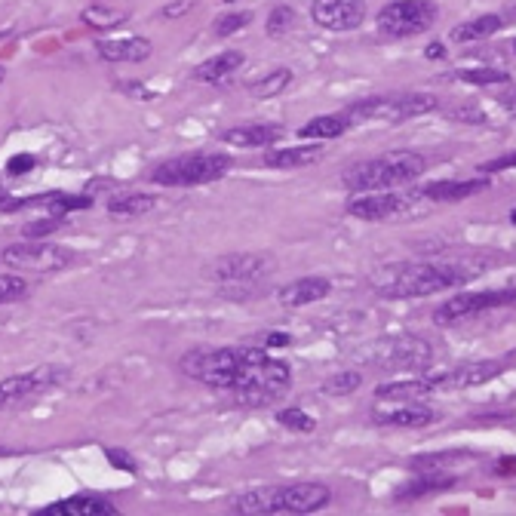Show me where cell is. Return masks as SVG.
<instances>
[{
    "mask_svg": "<svg viewBox=\"0 0 516 516\" xmlns=\"http://www.w3.org/2000/svg\"><path fill=\"white\" fill-rule=\"evenodd\" d=\"M452 117H458V120H473V123H483L480 108H461V114H452Z\"/></svg>",
    "mask_w": 516,
    "mask_h": 516,
    "instance_id": "45",
    "label": "cell"
},
{
    "mask_svg": "<svg viewBox=\"0 0 516 516\" xmlns=\"http://www.w3.org/2000/svg\"><path fill=\"white\" fill-rule=\"evenodd\" d=\"M360 360L384 372H421L434 363V348L418 335H391L375 341Z\"/></svg>",
    "mask_w": 516,
    "mask_h": 516,
    "instance_id": "7",
    "label": "cell"
},
{
    "mask_svg": "<svg viewBox=\"0 0 516 516\" xmlns=\"http://www.w3.org/2000/svg\"><path fill=\"white\" fill-rule=\"evenodd\" d=\"M0 262L13 271L53 274V271L71 268L77 262V252L62 243H50V240H25V243H13L0 252Z\"/></svg>",
    "mask_w": 516,
    "mask_h": 516,
    "instance_id": "9",
    "label": "cell"
},
{
    "mask_svg": "<svg viewBox=\"0 0 516 516\" xmlns=\"http://www.w3.org/2000/svg\"><path fill=\"white\" fill-rule=\"evenodd\" d=\"M504 169H516V154H504V157H495V160L480 166V172H486V176H492V172H504Z\"/></svg>",
    "mask_w": 516,
    "mask_h": 516,
    "instance_id": "38",
    "label": "cell"
},
{
    "mask_svg": "<svg viewBox=\"0 0 516 516\" xmlns=\"http://www.w3.org/2000/svg\"><path fill=\"white\" fill-rule=\"evenodd\" d=\"M292 22H295V10L292 7H277V10H271V16H268V37H283L289 28H292Z\"/></svg>",
    "mask_w": 516,
    "mask_h": 516,
    "instance_id": "36",
    "label": "cell"
},
{
    "mask_svg": "<svg viewBox=\"0 0 516 516\" xmlns=\"http://www.w3.org/2000/svg\"><path fill=\"white\" fill-rule=\"evenodd\" d=\"M231 157L225 154H179L151 169V182L163 188H197L219 182L231 172Z\"/></svg>",
    "mask_w": 516,
    "mask_h": 516,
    "instance_id": "6",
    "label": "cell"
},
{
    "mask_svg": "<svg viewBox=\"0 0 516 516\" xmlns=\"http://www.w3.org/2000/svg\"><path fill=\"white\" fill-rule=\"evenodd\" d=\"M71 378V369L68 366H37V369H28V372H19V375H10L0 381V412H10V409H22L40 397H47L53 391Z\"/></svg>",
    "mask_w": 516,
    "mask_h": 516,
    "instance_id": "8",
    "label": "cell"
},
{
    "mask_svg": "<svg viewBox=\"0 0 516 516\" xmlns=\"http://www.w3.org/2000/svg\"><path fill=\"white\" fill-rule=\"evenodd\" d=\"M179 369L206 384L209 391L231 397L237 406L265 409L274 406L292 381V369L271 357L265 348H203L188 351Z\"/></svg>",
    "mask_w": 516,
    "mask_h": 516,
    "instance_id": "1",
    "label": "cell"
},
{
    "mask_svg": "<svg viewBox=\"0 0 516 516\" xmlns=\"http://www.w3.org/2000/svg\"><path fill=\"white\" fill-rule=\"evenodd\" d=\"M455 486V477H449L446 470H430V473H421L415 480H406V486H400L394 492L397 501H415V498H424V495H434V492H443V489H452Z\"/></svg>",
    "mask_w": 516,
    "mask_h": 516,
    "instance_id": "24",
    "label": "cell"
},
{
    "mask_svg": "<svg viewBox=\"0 0 516 516\" xmlns=\"http://www.w3.org/2000/svg\"><path fill=\"white\" fill-rule=\"evenodd\" d=\"M246 56L240 50H225V53H215L209 56L206 62H200L194 68V77L203 80V83H225L228 77H234L240 68H243Z\"/></svg>",
    "mask_w": 516,
    "mask_h": 516,
    "instance_id": "22",
    "label": "cell"
},
{
    "mask_svg": "<svg viewBox=\"0 0 516 516\" xmlns=\"http://www.w3.org/2000/svg\"><path fill=\"white\" fill-rule=\"evenodd\" d=\"M4 74H7V71H4V68H0V80H4Z\"/></svg>",
    "mask_w": 516,
    "mask_h": 516,
    "instance_id": "48",
    "label": "cell"
},
{
    "mask_svg": "<svg viewBox=\"0 0 516 516\" xmlns=\"http://www.w3.org/2000/svg\"><path fill=\"white\" fill-rule=\"evenodd\" d=\"M464 458H473V452H430V455H418L409 461L412 470H421V473H430V470H446Z\"/></svg>",
    "mask_w": 516,
    "mask_h": 516,
    "instance_id": "31",
    "label": "cell"
},
{
    "mask_svg": "<svg viewBox=\"0 0 516 516\" xmlns=\"http://www.w3.org/2000/svg\"><path fill=\"white\" fill-rule=\"evenodd\" d=\"M329 292H332V283L326 277H301V280L286 283L277 292V301L283 308H305V305H314V301H323Z\"/></svg>",
    "mask_w": 516,
    "mask_h": 516,
    "instance_id": "20",
    "label": "cell"
},
{
    "mask_svg": "<svg viewBox=\"0 0 516 516\" xmlns=\"http://www.w3.org/2000/svg\"><path fill=\"white\" fill-rule=\"evenodd\" d=\"M351 129L348 117L344 114H320V117H311L305 126L298 129L301 139H311V142H326V139H338Z\"/></svg>",
    "mask_w": 516,
    "mask_h": 516,
    "instance_id": "26",
    "label": "cell"
},
{
    "mask_svg": "<svg viewBox=\"0 0 516 516\" xmlns=\"http://www.w3.org/2000/svg\"><path fill=\"white\" fill-rule=\"evenodd\" d=\"M289 83H292V71H289V68H277V71H271L268 77L255 80V83L249 86V93H252L255 99H271V96H280Z\"/></svg>",
    "mask_w": 516,
    "mask_h": 516,
    "instance_id": "30",
    "label": "cell"
},
{
    "mask_svg": "<svg viewBox=\"0 0 516 516\" xmlns=\"http://www.w3.org/2000/svg\"><path fill=\"white\" fill-rule=\"evenodd\" d=\"M427 157L418 151H387L378 157H369L363 163H354L341 172V185L348 191L366 194V191H391L403 188L427 172Z\"/></svg>",
    "mask_w": 516,
    "mask_h": 516,
    "instance_id": "4",
    "label": "cell"
},
{
    "mask_svg": "<svg viewBox=\"0 0 516 516\" xmlns=\"http://www.w3.org/2000/svg\"><path fill=\"white\" fill-rule=\"evenodd\" d=\"M424 56H427L430 62H437V59H446V43H427Z\"/></svg>",
    "mask_w": 516,
    "mask_h": 516,
    "instance_id": "44",
    "label": "cell"
},
{
    "mask_svg": "<svg viewBox=\"0 0 516 516\" xmlns=\"http://www.w3.org/2000/svg\"><path fill=\"white\" fill-rule=\"evenodd\" d=\"M437 22L434 0H391L375 16V25L384 37H415L427 34Z\"/></svg>",
    "mask_w": 516,
    "mask_h": 516,
    "instance_id": "10",
    "label": "cell"
},
{
    "mask_svg": "<svg viewBox=\"0 0 516 516\" xmlns=\"http://www.w3.org/2000/svg\"><path fill=\"white\" fill-rule=\"evenodd\" d=\"M458 80L470 83V86H498V83H510V74L507 71H498V68H464V71H455Z\"/></svg>",
    "mask_w": 516,
    "mask_h": 516,
    "instance_id": "32",
    "label": "cell"
},
{
    "mask_svg": "<svg viewBox=\"0 0 516 516\" xmlns=\"http://www.w3.org/2000/svg\"><path fill=\"white\" fill-rule=\"evenodd\" d=\"M56 219L50 215V219H43V222H34V225H25V234H28V240H37V237H43V234H50V231H56Z\"/></svg>",
    "mask_w": 516,
    "mask_h": 516,
    "instance_id": "39",
    "label": "cell"
},
{
    "mask_svg": "<svg viewBox=\"0 0 516 516\" xmlns=\"http://www.w3.org/2000/svg\"><path fill=\"white\" fill-rule=\"evenodd\" d=\"M513 50H516V43H513Z\"/></svg>",
    "mask_w": 516,
    "mask_h": 516,
    "instance_id": "49",
    "label": "cell"
},
{
    "mask_svg": "<svg viewBox=\"0 0 516 516\" xmlns=\"http://www.w3.org/2000/svg\"><path fill=\"white\" fill-rule=\"evenodd\" d=\"M96 53L111 62V65H139L145 62L154 47H151V40L148 37H111V40H96Z\"/></svg>",
    "mask_w": 516,
    "mask_h": 516,
    "instance_id": "16",
    "label": "cell"
},
{
    "mask_svg": "<svg viewBox=\"0 0 516 516\" xmlns=\"http://www.w3.org/2000/svg\"><path fill=\"white\" fill-rule=\"evenodd\" d=\"M246 25H252V13H222L212 22V34L215 37H231L237 31H243Z\"/></svg>",
    "mask_w": 516,
    "mask_h": 516,
    "instance_id": "34",
    "label": "cell"
},
{
    "mask_svg": "<svg viewBox=\"0 0 516 516\" xmlns=\"http://www.w3.org/2000/svg\"><path fill=\"white\" fill-rule=\"evenodd\" d=\"M504 25H507L504 16H498V13H483V16H473V19H467V22H458V25L452 28L449 37H452L455 43H473V40H486V37L498 34Z\"/></svg>",
    "mask_w": 516,
    "mask_h": 516,
    "instance_id": "25",
    "label": "cell"
},
{
    "mask_svg": "<svg viewBox=\"0 0 516 516\" xmlns=\"http://www.w3.org/2000/svg\"><path fill=\"white\" fill-rule=\"evenodd\" d=\"M504 369H507V363H501V360H473V363H464V366L434 375V381H437L440 394L443 391H467V387H483V384L495 381Z\"/></svg>",
    "mask_w": 516,
    "mask_h": 516,
    "instance_id": "15",
    "label": "cell"
},
{
    "mask_svg": "<svg viewBox=\"0 0 516 516\" xmlns=\"http://www.w3.org/2000/svg\"><path fill=\"white\" fill-rule=\"evenodd\" d=\"M154 206H157V200L151 194L129 191V194H117L108 200V215L111 219H139V215H148Z\"/></svg>",
    "mask_w": 516,
    "mask_h": 516,
    "instance_id": "28",
    "label": "cell"
},
{
    "mask_svg": "<svg viewBox=\"0 0 516 516\" xmlns=\"http://www.w3.org/2000/svg\"><path fill=\"white\" fill-rule=\"evenodd\" d=\"M510 222H513V225H516V209H513V215H510Z\"/></svg>",
    "mask_w": 516,
    "mask_h": 516,
    "instance_id": "47",
    "label": "cell"
},
{
    "mask_svg": "<svg viewBox=\"0 0 516 516\" xmlns=\"http://www.w3.org/2000/svg\"><path fill=\"white\" fill-rule=\"evenodd\" d=\"M108 461H111L117 470H129V473H136V461L129 458L126 452H117V449H111V452H108Z\"/></svg>",
    "mask_w": 516,
    "mask_h": 516,
    "instance_id": "41",
    "label": "cell"
},
{
    "mask_svg": "<svg viewBox=\"0 0 516 516\" xmlns=\"http://www.w3.org/2000/svg\"><path fill=\"white\" fill-rule=\"evenodd\" d=\"M498 308H516V286L510 289H480V292H461L452 295L446 305H440L434 311V323L437 326H455L461 320L480 317Z\"/></svg>",
    "mask_w": 516,
    "mask_h": 516,
    "instance_id": "11",
    "label": "cell"
},
{
    "mask_svg": "<svg viewBox=\"0 0 516 516\" xmlns=\"http://www.w3.org/2000/svg\"><path fill=\"white\" fill-rule=\"evenodd\" d=\"M437 108H440V99L434 93H400V96H372V99L354 102L341 114L348 117L351 126H363V123H406Z\"/></svg>",
    "mask_w": 516,
    "mask_h": 516,
    "instance_id": "5",
    "label": "cell"
},
{
    "mask_svg": "<svg viewBox=\"0 0 516 516\" xmlns=\"http://www.w3.org/2000/svg\"><path fill=\"white\" fill-rule=\"evenodd\" d=\"M498 102H501V108H504L510 117H516V86H510V90L498 93Z\"/></svg>",
    "mask_w": 516,
    "mask_h": 516,
    "instance_id": "42",
    "label": "cell"
},
{
    "mask_svg": "<svg viewBox=\"0 0 516 516\" xmlns=\"http://www.w3.org/2000/svg\"><path fill=\"white\" fill-rule=\"evenodd\" d=\"M292 338L289 335H283V332H268L265 335V348H286Z\"/></svg>",
    "mask_w": 516,
    "mask_h": 516,
    "instance_id": "43",
    "label": "cell"
},
{
    "mask_svg": "<svg viewBox=\"0 0 516 516\" xmlns=\"http://www.w3.org/2000/svg\"><path fill=\"white\" fill-rule=\"evenodd\" d=\"M268 274H274V262L265 255H222L219 262L209 268V277L215 283H262Z\"/></svg>",
    "mask_w": 516,
    "mask_h": 516,
    "instance_id": "13",
    "label": "cell"
},
{
    "mask_svg": "<svg viewBox=\"0 0 516 516\" xmlns=\"http://www.w3.org/2000/svg\"><path fill=\"white\" fill-rule=\"evenodd\" d=\"M34 166H37V157L34 154H16L7 163V172H10V176H25V172H31Z\"/></svg>",
    "mask_w": 516,
    "mask_h": 516,
    "instance_id": "37",
    "label": "cell"
},
{
    "mask_svg": "<svg viewBox=\"0 0 516 516\" xmlns=\"http://www.w3.org/2000/svg\"><path fill=\"white\" fill-rule=\"evenodd\" d=\"M415 209V197L412 194H400V191H366L363 197L348 203V215L363 222H391V219H406Z\"/></svg>",
    "mask_w": 516,
    "mask_h": 516,
    "instance_id": "12",
    "label": "cell"
},
{
    "mask_svg": "<svg viewBox=\"0 0 516 516\" xmlns=\"http://www.w3.org/2000/svg\"><path fill=\"white\" fill-rule=\"evenodd\" d=\"M486 188H489L486 179H473V182H434V185H424L418 191V197L434 200V203H458V200H467V197L480 194Z\"/></svg>",
    "mask_w": 516,
    "mask_h": 516,
    "instance_id": "23",
    "label": "cell"
},
{
    "mask_svg": "<svg viewBox=\"0 0 516 516\" xmlns=\"http://www.w3.org/2000/svg\"><path fill=\"white\" fill-rule=\"evenodd\" d=\"M277 421L289 430H295V434H314L317 430V421L305 412V409H298V406H289V409H280L277 412Z\"/></svg>",
    "mask_w": 516,
    "mask_h": 516,
    "instance_id": "33",
    "label": "cell"
},
{
    "mask_svg": "<svg viewBox=\"0 0 516 516\" xmlns=\"http://www.w3.org/2000/svg\"><path fill=\"white\" fill-rule=\"evenodd\" d=\"M108 10H86L83 13V22L86 25H114V22H120L123 16H105Z\"/></svg>",
    "mask_w": 516,
    "mask_h": 516,
    "instance_id": "40",
    "label": "cell"
},
{
    "mask_svg": "<svg viewBox=\"0 0 516 516\" xmlns=\"http://www.w3.org/2000/svg\"><path fill=\"white\" fill-rule=\"evenodd\" d=\"M440 418V412H434L424 403H397L391 409H375L372 412V421L381 424V427H403V430H418V427H427Z\"/></svg>",
    "mask_w": 516,
    "mask_h": 516,
    "instance_id": "17",
    "label": "cell"
},
{
    "mask_svg": "<svg viewBox=\"0 0 516 516\" xmlns=\"http://www.w3.org/2000/svg\"><path fill=\"white\" fill-rule=\"evenodd\" d=\"M360 384H363V375H360V372L344 369V372L329 375V378L320 384V394H326V397H348V394L360 391Z\"/></svg>",
    "mask_w": 516,
    "mask_h": 516,
    "instance_id": "29",
    "label": "cell"
},
{
    "mask_svg": "<svg viewBox=\"0 0 516 516\" xmlns=\"http://www.w3.org/2000/svg\"><path fill=\"white\" fill-rule=\"evenodd\" d=\"M28 295V283L16 274H4L0 277V305H10V301H19Z\"/></svg>",
    "mask_w": 516,
    "mask_h": 516,
    "instance_id": "35",
    "label": "cell"
},
{
    "mask_svg": "<svg viewBox=\"0 0 516 516\" xmlns=\"http://www.w3.org/2000/svg\"><path fill=\"white\" fill-rule=\"evenodd\" d=\"M323 157V145H298V148H280L265 154V166L271 169H301L311 166Z\"/></svg>",
    "mask_w": 516,
    "mask_h": 516,
    "instance_id": "27",
    "label": "cell"
},
{
    "mask_svg": "<svg viewBox=\"0 0 516 516\" xmlns=\"http://www.w3.org/2000/svg\"><path fill=\"white\" fill-rule=\"evenodd\" d=\"M34 516H117V507L96 495H71L37 510Z\"/></svg>",
    "mask_w": 516,
    "mask_h": 516,
    "instance_id": "19",
    "label": "cell"
},
{
    "mask_svg": "<svg viewBox=\"0 0 516 516\" xmlns=\"http://www.w3.org/2000/svg\"><path fill=\"white\" fill-rule=\"evenodd\" d=\"M434 394H440L434 375L412 381H384L375 387V400H394V403H424Z\"/></svg>",
    "mask_w": 516,
    "mask_h": 516,
    "instance_id": "18",
    "label": "cell"
},
{
    "mask_svg": "<svg viewBox=\"0 0 516 516\" xmlns=\"http://www.w3.org/2000/svg\"><path fill=\"white\" fill-rule=\"evenodd\" d=\"M473 274L461 265L449 262H403V265H387L372 277L375 295L387 301H403V298H427L446 289H455L467 283Z\"/></svg>",
    "mask_w": 516,
    "mask_h": 516,
    "instance_id": "2",
    "label": "cell"
},
{
    "mask_svg": "<svg viewBox=\"0 0 516 516\" xmlns=\"http://www.w3.org/2000/svg\"><path fill=\"white\" fill-rule=\"evenodd\" d=\"M280 139H283V126H274V123L234 126V129H225L222 133V142L234 145V148H268Z\"/></svg>",
    "mask_w": 516,
    "mask_h": 516,
    "instance_id": "21",
    "label": "cell"
},
{
    "mask_svg": "<svg viewBox=\"0 0 516 516\" xmlns=\"http://www.w3.org/2000/svg\"><path fill=\"white\" fill-rule=\"evenodd\" d=\"M366 0H314L311 19L326 31H357L366 22Z\"/></svg>",
    "mask_w": 516,
    "mask_h": 516,
    "instance_id": "14",
    "label": "cell"
},
{
    "mask_svg": "<svg viewBox=\"0 0 516 516\" xmlns=\"http://www.w3.org/2000/svg\"><path fill=\"white\" fill-rule=\"evenodd\" d=\"M191 4H188V0H185V4H176V7H166V16L172 19V16H182V10H188Z\"/></svg>",
    "mask_w": 516,
    "mask_h": 516,
    "instance_id": "46",
    "label": "cell"
},
{
    "mask_svg": "<svg viewBox=\"0 0 516 516\" xmlns=\"http://www.w3.org/2000/svg\"><path fill=\"white\" fill-rule=\"evenodd\" d=\"M332 501V489L323 483H286V486H262L249 489L231 501V513L243 516H298L326 510Z\"/></svg>",
    "mask_w": 516,
    "mask_h": 516,
    "instance_id": "3",
    "label": "cell"
}]
</instances>
